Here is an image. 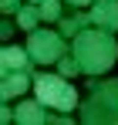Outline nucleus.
Masks as SVG:
<instances>
[{
    "mask_svg": "<svg viewBox=\"0 0 118 125\" xmlns=\"http://www.w3.org/2000/svg\"><path fill=\"white\" fill-rule=\"evenodd\" d=\"M61 3H64V0H44V3H40V17L51 21V24H58L61 21Z\"/></svg>",
    "mask_w": 118,
    "mask_h": 125,
    "instance_id": "nucleus-12",
    "label": "nucleus"
},
{
    "mask_svg": "<svg viewBox=\"0 0 118 125\" xmlns=\"http://www.w3.org/2000/svg\"><path fill=\"white\" fill-rule=\"evenodd\" d=\"M44 125H71V115L68 112H47Z\"/></svg>",
    "mask_w": 118,
    "mask_h": 125,
    "instance_id": "nucleus-13",
    "label": "nucleus"
},
{
    "mask_svg": "<svg viewBox=\"0 0 118 125\" xmlns=\"http://www.w3.org/2000/svg\"><path fill=\"white\" fill-rule=\"evenodd\" d=\"M40 21H44V17H40V3H24V10L17 14V27H20V31H27V34L37 31Z\"/></svg>",
    "mask_w": 118,
    "mask_h": 125,
    "instance_id": "nucleus-10",
    "label": "nucleus"
},
{
    "mask_svg": "<svg viewBox=\"0 0 118 125\" xmlns=\"http://www.w3.org/2000/svg\"><path fill=\"white\" fill-rule=\"evenodd\" d=\"M14 31H17V27H14V21H10V17L0 24V37H3V41H10V37H14Z\"/></svg>",
    "mask_w": 118,
    "mask_h": 125,
    "instance_id": "nucleus-15",
    "label": "nucleus"
},
{
    "mask_svg": "<svg viewBox=\"0 0 118 125\" xmlns=\"http://www.w3.org/2000/svg\"><path fill=\"white\" fill-rule=\"evenodd\" d=\"M71 54L81 64V74H105L111 64L118 61V41L111 37V31H101V27H84L74 44H71Z\"/></svg>",
    "mask_w": 118,
    "mask_h": 125,
    "instance_id": "nucleus-1",
    "label": "nucleus"
},
{
    "mask_svg": "<svg viewBox=\"0 0 118 125\" xmlns=\"http://www.w3.org/2000/svg\"><path fill=\"white\" fill-rule=\"evenodd\" d=\"M27 54H30V61L37 64V68H44V64H58L64 54H68V44H64V37H61L58 31H30L27 34Z\"/></svg>",
    "mask_w": 118,
    "mask_h": 125,
    "instance_id": "nucleus-4",
    "label": "nucleus"
},
{
    "mask_svg": "<svg viewBox=\"0 0 118 125\" xmlns=\"http://www.w3.org/2000/svg\"><path fill=\"white\" fill-rule=\"evenodd\" d=\"M88 98L78 105L84 125H118V78H101L88 74Z\"/></svg>",
    "mask_w": 118,
    "mask_h": 125,
    "instance_id": "nucleus-2",
    "label": "nucleus"
},
{
    "mask_svg": "<svg viewBox=\"0 0 118 125\" xmlns=\"http://www.w3.org/2000/svg\"><path fill=\"white\" fill-rule=\"evenodd\" d=\"M47 108V105H44ZM40 108L37 98H24V102H17V122L20 125H44V118H47V112Z\"/></svg>",
    "mask_w": 118,
    "mask_h": 125,
    "instance_id": "nucleus-9",
    "label": "nucleus"
},
{
    "mask_svg": "<svg viewBox=\"0 0 118 125\" xmlns=\"http://www.w3.org/2000/svg\"><path fill=\"white\" fill-rule=\"evenodd\" d=\"M34 95L40 105L58 108V112H71L78 108V91L64 74H51V71H34Z\"/></svg>",
    "mask_w": 118,
    "mask_h": 125,
    "instance_id": "nucleus-3",
    "label": "nucleus"
},
{
    "mask_svg": "<svg viewBox=\"0 0 118 125\" xmlns=\"http://www.w3.org/2000/svg\"><path fill=\"white\" fill-rule=\"evenodd\" d=\"M30 3H44V0H30Z\"/></svg>",
    "mask_w": 118,
    "mask_h": 125,
    "instance_id": "nucleus-17",
    "label": "nucleus"
},
{
    "mask_svg": "<svg viewBox=\"0 0 118 125\" xmlns=\"http://www.w3.org/2000/svg\"><path fill=\"white\" fill-rule=\"evenodd\" d=\"M84 27H91V10H74L71 17H61L58 21V34L68 41V37H78Z\"/></svg>",
    "mask_w": 118,
    "mask_h": 125,
    "instance_id": "nucleus-8",
    "label": "nucleus"
},
{
    "mask_svg": "<svg viewBox=\"0 0 118 125\" xmlns=\"http://www.w3.org/2000/svg\"><path fill=\"white\" fill-rule=\"evenodd\" d=\"M58 74H64V78H78L81 74V64L74 61V54H64L58 61Z\"/></svg>",
    "mask_w": 118,
    "mask_h": 125,
    "instance_id": "nucleus-11",
    "label": "nucleus"
},
{
    "mask_svg": "<svg viewBox=\"0 0 118 125\" xmlns=\"http://www.w3.org/2000/svg\"><path fill=\"white\" fill-rule=\"evenodd\" d=\"M0 10L10 17V14H20V10H24V3H20V0H0Z\"/></svg>",
    "mask_w": 118,
    "mask_h": 125,
    "instance_id": "nucleus-14",
    "label": "nucleus"
},
{
    "mask_svg": "<svg viewBox=\"0 0 118 125\" xmlns=\"http://www.w3.org/2000/svg\"><path fill=\"white\" fill-rule=\"evenodd\" d=\"M30 84H34V68H27V71H3L0 95H3V102H10V98H20Z\"/></svg>",
    "mask_w": 118,
    "mask_h": 125,
    "instance_id": "nucleus-5",
    "label": "nucleus"
},
{
    "mask_svg": "<svg viewBox=\"0 0 118 125\" xmlns=\"http://www.w3.org/2000/svg\"><path fill=\"white\" fill-rule=\"evenodd\" d=\"M0 68H3V71H27V68H34V61H30V54H27V47L7 44V47L0 51Z\"/></svg>",
    "mask_w": 118,
    "mask_h": 125,
    "instance_id": "nucleus-7",
    "label": "nucleus"
},
{
    "mask_svg": "<svg viewBox=\"0 0 118 125\" xmlns=\"http://www.w3.org/2000/svg\"><path fill=\"white\" fill-rule=\"evenodd\" d=\"M91 24L101 31H118V0H95L91 7Z\"/></svg>",
    "mask_w": 118,
    "mask_h": 125,
    "instance_id": "nucleus-6",
    "label": "nucleus"
},
{
    "mask_svg": "<svg viewBox=\"0 0 118 125\" xmlns=\"http://www.w3.org/2000/svg\"><path fill=\"white\" fill-rule=\"evenodd\" d=\"M64 3H68L71 10H84V7H91L95 0H64Z\"/></svg>",
    "mask_w": 118,
    "mask_h": 125,
    "instance_id": "nucleus-16",
    "label": "nucleus"
}]
</instances>
